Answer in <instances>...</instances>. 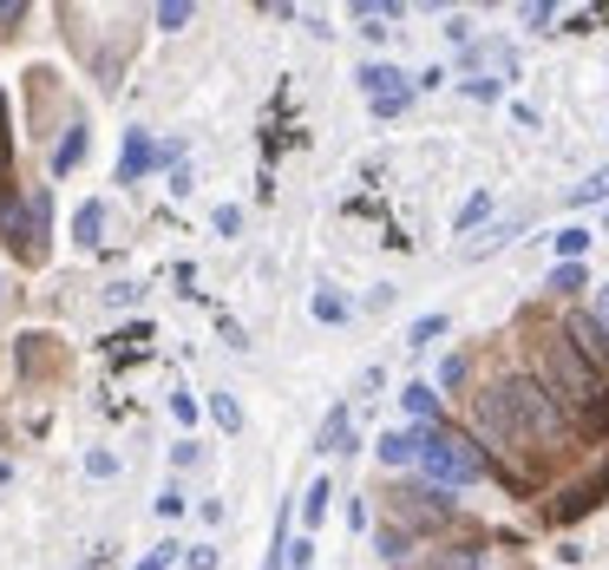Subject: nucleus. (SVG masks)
I'll list each match as a JSON object with an SVG mask.
<instances>
[{"label":"nucleus","mask_w":609,"mask_h":570,"mask_svg":"<svg viewBox=\"0 0 609 570\" xmlns=\"http://www.w3.org/2000/svg\"><path fill=\"white\" fill-rule=\"evenodd\" d=\"M440 335H446V315H420L407 341H413V348H426V341H440Z\"/></svg>","instance_id":"19"},{"label":"nucleus","mask_w":609,"mask_h":570,"mask_svg":"<svg viewBox=\"0 0 609 570\" xmlns=\"http://www.w3.org/2000/svg\"><path fill=\"white\" fill-rule=\"evenodd\" d=\"M184 570H216V551H210V545H197V551L184 558Z\"/></svg>","instance_id":"29"},{"label":"nucleus","mask_w":609,"mask_h":570,"mask_svg":"<svg viewBox=\"0 0 609 570\" xmlns=\"http://www.w3.org/2000/svg\"><path fill=\"white\" fill-rule=\"evenodd\" d=\"M79 158H85V125H66L59 131V151H52V177H66Z\"/></svg>","instance_id":"10"},{"label":"nucleus","mask_w":609,"mask_h":570,"mask_svg":"<svg viewBox=\"0 0 609 570\" xmlns=\"http://www.w3.org/2000/svg\"><path fill=\"white\" fill-rule=\"evenodd\" d=\"M400 407H407V414H413V420H420V427H433V420H440V394H433V387H426V381H413V387H407V394H400Z\"/></svg>","instance_id":"11"},{"label":"nucleus","mask_w":609,"mask_h":570,"mask_svg":"<svg viewBox=\"0 0 609 570\" xmlns=\"http://www.w3.org/2000/svg\"><path fill=\"white\" fill-rule=\"evenodd\" d=\"M485 210H492V197H466V210H459V230H472V223H485Z\"/></svg>","instance_id":"23"},{"label":"nucleus","mask_w":609,"mask_h":570,"mask_svg":"<svg viewBox=\"0 0 609 570\" xmlns=\"http://www.w3.org/2000/svg\"><path fill=\"white\" fill-rule=\"evenodd\" d=\"M584 249H590V230H577V223L558 230V256H564V263H584Z\"/></svg>","instance_id":"14"},{"label":"nucleus","mask_w":609,"mask_h":570,"mask_svg":"<svg viewBox=\"0 0 609 570\" xmlns=\"http://www.w3.org/2000/svg\"><path fill=\"white\" fill-rule=\"evenodd\" d=\"M380 558H407V538H400V532H394V525H387V532H380Z\"/></svg>","instance_id":"28"},{"label":"nucleus","mask_w":609,"mask_h":570,"mask_svg":"<svg viewBox=\"0 0 609 570\" xmlns=\"http://www.w3.org/2000/svg\"><path fill=\"white\" fill-rule=\"evenodd\" d=\"M584 282H590L584 263H558V269H551V289H558V295H571V289H584Z\"/></svg>","instance_id":"15"},{"label":"nucleus","mask_w":609,"mask_h":570,"mask_svg":"<svg viewBox=\"0 0 609 570\" xmlns=\"http://www.w3.org/2000/svg\"><path fill=\"white\" fill-rule=\"evenodd\" d=\"M571 203H609V164H604V171H590V177L571 190Z\"/></svg>","instance_id":"13"},{"label":"nucleus","mask_w":609,"mask_h":570,"mask_svg":"<svg viewBox=\"0 0 609 570\" xmlns=\"http://www.w3.org/2000/svg\"><path fill=\"white\" fill-rule=\"evenodd\" d=\"M7 164H13V125H7V92H0V177H7Z\"/></svg>","instance_id":"22"},{"label":"nucleus","mask_w":609,"mask_h":570,"mask_svg":"<svg viewBox=\"0 0 609 570\" xmlns=\"http://www.w3.org/2000/svg\"><path fill=\"white\" fill-rule=\"evenodd\" d=\"M13 20H26V0H0V33H7Z\"/></svg>","instance_id":"33"},{"label":"nucleus","mask_w":609,"mask_h":570,"mask_svg":"<svg viewBox=\"0 0 609 570\" xmlns=\"http://www.w3.org/2000/svg\"><path fill=\"white\" fill-rule=\"evenodd\" d=\"M459 381H466V361H459V354H453V361H446V368H440V387H459Z\"/></svg>","instance_id":"31"},{"label":"nucleus","mask_w":609,"mask_h":570,"mask_svg":"<svg viewBox=\"0 0 609 570\" xmlns=\"http://www.w3.org/2000/svg\"><path fill=\"white\" fill-rule=\"evenodd\" d=\"M361 92H367V105H374L380 118H400V112L413 105V85H407L400 66H361Z\"/></svg>","instance_id":"5"},{"label":"nucleus","mask_w":609,"mask_h":570,"mask_svg":"<svg viewBox=\"0 0 609 570\" xmlns=\"http://www.w3.org/2000/svg\"><path fill=\"white\" fill-rule=\"evenodd\" d=\"M315 315H321V322H341V315H348V302H341V295H328V289H321V295H315Z\"/></svg>","instance_id":"24"},{"label":"nucleus","mask_w":609,"mask_h":570,"mask_svg":"<svg viewBox=\"0 0 609 570\" xmlns=\"http://www.w3.org/2000/svg\"><path fill=\"white\" fill-rule=\"evenodd\" d=\"M420 440H426V427H413V433H380V466H413V460H420Z\"/></svg>","instance_id":"9"},{"label":"nucleus","mask_w":609,"mask_h":570,"mask_svg":"<svg viewBox=\"0 0 609 570\" xmlns=\"http://www.w3.org/2000/svg\"><path fill=\"white\" fill-rule=\"evenodd\" d=\"M210 414H216V427H223V433H236V427H243V407H236L230 394H210Z\"/></svg>","instance_id":"16"},{"label":"nucleus","mask_w":609,"mask_h":570,"mask_svg":"<svg viewBox=\"0 0 609 570\" xmlns=\"http://www.w3.org/2000/svg\"><path fill=\"white\" fill-rule=\"evenodd\" d=\"M538 361H544V387L558 394L564 414H571V407H584V414H609V381L584 361V354H577V348H571V341H564V335H551Z\"/></svg>","instance_id":"2"},{"label":"nucleus","mask_w":609,"mask_h":570,"mask_svg":"<svg viewBox=\"0 0 609 570\" xmlns=\"http://www.w3.org/2000/svg\"><path fill=\"white\" fill-rule=\"evenodd\" d=\"M433 486H479L485 479V446H472L466 433H446V427H426L420 440V460H413Z\"/></svg>","instance_id":"3"},{"label":"nucleus","mask_w":609,"mask_h":570,"mask_svg":"<svg viewBox=\"0 0 609 570\" xmlns=\"http://www.w3.org/2000/svg\"><path fill=\"white\" fill-rule=\"evenodd\" d=\"M171 551H177V545H151V558H144L138 570H171Z\"/></svg>","instance_id":"30"},{"label":"nucleus","mask_w":609,"mask_h":570,"mask_svg":"<svg viewBox=\"0 0 609 570\" xmlns=\"http://www.w3.org/2000/svg\"><path fill=\"white\" fill-rule=\"evenodd\" d=\"M52 223V190H33V197H0V236L33 263L39 256V236Z\"/></svg>","instance_id":"4"},{"label":"nucleus","mask_w":609,"mask_h":570,"mask_svg":"<svg viewBox=\"0 0 609 570\" xmlns=\"http://www.w3.org/2000/svg\"><path fill=\"white\" fill-rule=\"evenodd\" d=\"M72 230H79V243H85V249H98V236H105V203H79Z\"/></svg>","instance_id":"12"},{"label":"nucleus","mask_w":609,"mask_h":570,"mask_svg":"<svg viewBox=\"0 0 609 570\" xmlns=\"http://www.w3.org/2000/svg\"><path fill=\"white\" fill-rule=\"evenodd\" d=\"M499 400H505V420H512V433H518V446L531 440V446H564L571 440V414L558 407V394L544 387V381H499Z\"/></svg>","instance_id":"1"},{"label":"nucleus","mask_w":609,"mask_h":570,"mask_svg":"<svg viewBox=\"0 0 609 570\" xmlns=\"http://www.w3.org/2000/svg\"><path fill=\"white\" fill-rule=\"evenodd\" d=\"M328 499H335V492H328V479H315V486H308V505H302V512H308V532L321 525V512H328Z\"/></svg>","instance_id":"20"},{"label":"nucleus","mask_w":609,"mask_h":570,"mask_svg":"<svg viewBox=\"0 0 609 570\" xmlns=\"http://www.w3.org/2000/svg\"><path fill=\"white\" fill-rule=\"evenodd\" d=\"M564 341H571V348H577V354H584V361H590L597 374L609 368V335H604V322H597V315H571Z\"/></svg>","instance_id":"7"},{"label":"nucleus","mask_w":609,"mask_h":570,"mask_svg":"<svg viewBox=\"0 0 609 570\" xmlns=\"http://www.w3.org/2000/svg\"><path fill=\"white\" fill-rule=\"evenodd\" d=\"M512 236H518V223H499V230H492V236H479V243H472L466 256H492V249H505Z\"/></svg>","instance_id":"18"},{"label":"nucleus","mask_w":609,"mask_h":570,"mask_svg":"<svg viewBox=\"0 0 609 570\" xmlns=\"http://www.w3.org/2000/svg\"><path fill=\"white\" fill-rule=\"evenodd\" d=\"M341 440H348V414L335 407V414L321 420V453H341Z\"/></svg>","instance_id":"17"},{"label":"nucleus","mask_w":609,"mask_h":570,"mask_svg":"<svg viewBox=\"0 0 609 570\" xmlns=\"http://www.w3.org/2000/svg\"><path fill=\"white\" fill-rule=\"evenodd\" d=\"M105 302H112V309H131V302H138V282H112Z\"/></svg>","instance_id":"25"},{"label":"nucleus","mask_w":609,"mask_h":570,"mask_svg":"<svg viewBox=\"0 0 609 570\" xmlns=\"http://www.w3.org/2000/svg\"><path fill=\"white\" fill-rule=\"evenodd\" d=\"M144 341H151V328H125V335H118V361H125V354H138Z\"/></svg>","instance_id":"26"},{"label":"nucleus","mask_w":609,"mask_h":570,"mask_svg":"<svg viewBox=\"0 0 609 570\" xmlns=\"http://www.w3.org/2000/svg\"><path fill=\"white\" fill-rule=\"evenodd\" d=\"M216 230H223V236H236V230H243V210H236V203H223V210H216Z\"/></svg>","instance_id":"27"},{"label":"nucleus","mask_w":609,"mask_h":570,"mask_svg":"<svg viewBox=\"0 0 609 570\" xmlns=\"http://www.w3.org/2000/svg\"><path fill=\"white\" fill-rule=\"evenodd\" d=\"M157 26H164V33L190 26V7H184V0H164V7H157Z\"/></svg>","instance_id":"21"},{"label":"nucleus","mask_w":609,"mask_h":570,"mask_svg":"<svg viewBox=\"0 0 609 570\" xmlns=\"http://www.w3.org/2000/svg\"><path fill=\"white\" fill-rule=\"evenodd\" d=\"M85 473H98V479H112V473H118V460H112V453H92V460H85Z\"/></svg>","instance_id":"32"},{"label":"nucleus","mask_w":609,"mask_h":570,"mask_svg":"<svg viewBox=\"0 0 609 570\" xmlns=\"http://www.w3.org/2000/svg\"><path fill=\"white\" fill-rule=\"evenodd\" d=\"M157 158H177V144H151V131H125V158H118V184H138Z\"/></svg>","instance_id":"6"},{"label":"nucleus","mask_w":609,"mask_h":570,"mask_svg":"<svg viewBox=\"0 0 609 570\" xmlns=\"http://www.w3.org/2000/svg\"><path fill=\"white\" fill-rule=\"evenodd\" d=\"M597 322H604V335H609V289H604V302H597Z\"/></svg>","instance_id":"34"},{"label":"nucleus","mask_w":609,"mask_h":570,"mask_svg":"<svg viewBox=\"0 0 609 570\" xmlns=\"http://www.w3.org/2000/svg\"><path fill=\"white\" fill-rule=\"evenodd\" d=\"M446 499L440 492H400V519H413V525H446Z\"/></svg>","instance_id":"8"}]
</instances>
